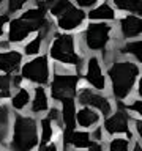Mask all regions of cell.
I'll return each mask as SVG.
<instances>
[{
	"label": "cell",
	"mask_w": 142,
	"mask_h": 151,
	"mask_svg": "<svg viewBox=\"0 0 142 151\" xmlns=\"http://www.w3.org/2000/svg\"><path fill=\"white\" fill-rule=\"evenodd\" d=\"M38 145H40L38 116L32 113H14L8 142L5 143L8 151H36Z\"/></svg>",
	"instance_id": "1"
},
{
	"label": "cell",
	"mask_w": 142,
	"mask_h": 151,
	"mask_svg": "<svg viewBox=\"0 0 142 151\" xmlns=\"http://www.w3.org/2000/svg\"><path fill=\"white\" fill-rule=\"evenodd\" d=\"M139 66L133 61H114L107 69L111 80V96L115 102H125L133 94L139 77Z\"/></svg>",
	"instance_id": "2"
},
{
	"label": "cell",
	"mask_w": 142,
	"mask_h": 151,
	"mask_svg": "<svg viewBox=\"0 0 142 151\" xmlns=\"http://www.w3.org/2000/svg\"><path fill=\"white\" fill-rule=\"evenodd\" d=\"M115 110L109 116L103 118V129L107 137H115L123 135L128 139H134V132H133V121L134 116L125 109L123 102H115Z\"/></svg>",
	"instance_id": "3"
},
{
	"label": "cell",
	"mask_w": 142,
	"mask_h": 151,
	"mask_svg": "<svg viewBox=\"0 0 142 151\" xmlns=\"http://www.w3.org/2000/svg\"><path fill=\"white\" fill-rule=\"evenodd\" d=\"M80 74H70V73H55L49 82V94L55 104L68 98H76L79 90Z\"/></svg>",
	"instance_id": "4"
},
{
	"label": "cell",
	"mask_w": 142,
	"mask_h": 151,
	"mask_svg": "<svg viewBox=\"0 0 142 151\" xmlns=\"http://www.w3.org/2000/svg\"><path fill=\"white\" fill-rule=\"evenodd\" d=\"M76 101H78L79 106H87L98 110L103 115V118L111 115L117 106L112 96H107L103 91L95 90L92 87H80L78 90V94H76Z\"/></svg>",
	"instance_id": "5"
},
{
	"label": "cell",
	"mask_w": 142,
	"mask_h": 151,
	"mask_svg": "<svg viewBox=\"0 0 142 151\" xmlns=\"http://www.w3.org/2000/svg\"><path fill=\"white\" fill-rule=\"evenodd\" d=\"M49 54L59 63L78 66V74H80V55L74 50V36L57 35L51 44Z\"/></svg>",
	"instance_id": "6"
},
{
	"label": "cell",
	"mask_w": 142,
	"mask_h": 151,
	"mask_svg": "<svg viewBox=\"0 0 142 151\" xmlns=\"http://www.w3.org/2000/svg\"><path fill=\"white\" fill-rule=\"evenodd\" d=\"M21 76L24 80L36 85L44 87L51 82V68L47 63V58L44 55H40L36 58L30 60L21 68Z\"/></svg>",
	"instance_id": "7"
},
{
	"label": "cell",
	"mask_w": 142,
	"mask_h": 151,
	"mask_svg": "<svg viewBox=\"0 0 142 151\" xmlns=\"http://www.w3.org/2000/svg\"><path fill=\"white\" fill-rule=\"evenodd\" d=\"M47 25H51L46 21H27V19H14L9 24V32H8V41L9 42H21L24 38H27L28 33L46 28Z\"/></svg>",
	"instance_id": "8"
},
{
	"label": "cell",
	"mask_w": 142,
	"mask_h": 151,
	"mask_svg": "<svg viewBox=\"0 0 142 151\" xmlns=\"http://www.w3.org/2000/svg\"><path fill=\"white\" fill-rule=\"evenodd\" d=\"M111 25L107 24H90L84 33L85 46L90 50H103L109 42Z\"/></svg>",
	"instance_id": "9"
},
{
	"label": "cell",
	"mask_w": 142,
	"mask_h": 151,
	"mask_svg": "<svg viewBox=\"0 0 142 151\" xmlns=\"http://www.w3.org/2000/svg\"><path fill=\"white\" fill-rule=\"evenodd\" d=\"M60 142H62V150H85L93 143L92 139V132L85 131V129H73V131H66L62 129L60 134Z\"/></svg>",
	"instance_id": "10"
},
{
	"label": "cell",
	"mask_w": 142,
	"mask_h": 151,
	"mask_svg": "<svg viewBox=\"0 0 142 151\" xmlns=\"http://www.w3.org/2000/svg\"><path fill=\"white\" fill-rule=\"evenodd\" d=\"M85 82L88 83V87H92L95 90H99V91H104L106 90V76L103 74L101 69V63L96 57H90L87 61V69H85L84 74Z\"/></svg>",
	"instance_id": "11"
},
{
	"label": "cell",
	"mask_w": 142,
	"mask_h": 151,
	"mask_svg": "<svg viewBox=\"0 0 142 151\" xmlns=\"http://www.w3.org/2000/svg\"><path fill=\"white\" fill-rule=\"evenodd\" d=\"M51 94L49 91L41 87V85H36L32 91V102H30V113L35 116H43L44 113L51 109Z\"/></svg>",
	"instance_id": "12"
},
{
	"label": "cell",
	"mask_w": 142,
	"mask_h": 151,
	"mask_svg": "<svg viewBox=\"0 0 142 151\" xmlns=\"http://www.w3.org/2000/svg\"><path fill=\"white\" fill-rule=\"evenodd\" d=\"M76 121H78L79 129L92 131V129H95L96 126H99L103 123V115L98 110L92 109V107L79 106L78 113H76Z\"/></svg>",
	"instance_id": "13"
},
{
	"label": "cell",
	"mask_w": 142,
	"mask_h": 151,
	"mask_svg": "<svg viewBox=\"0 0 142 151\" xmlns=\"http://www.w3.org/2000/svg\"><path fill=\"white\" fill-rule=\"evenodd\" d=\"M60 113H62V129L73 131L78 127V121H76V113H78V101L76 98H68L60 104Z\"/></svg>",
	"instance_id": "14"
},
{
	"label": "cell",
	"mask_w": 142,
	"mask_h": 151,
	"mask_svg": "<svg viewBox=\"0 0 142 151\" xmlns=\"http://www.w3.org/2000/svg\"><path fill=\"white\" fill-rule=\"evenodd\" d=\"M32 102V91L25 87H17L16 91H13L11 98H9V107L16 113H24L27 107H30Z\"/></svg>",
	"instance_id": "15"
},
{
	"label": "cell",
	"mask_w": 142,
	"mask_h": 151,
	"mask_svg": "<svg viewBox=\"0 0 142 151\" xmlns=\"http://www.w3.org/2000/svg\"><path fill=\"white\" fill-rule=\"evenodd\" d=\"M84 19H85V14L82 9L76 6H70L68 11L59 16V27L62 30H74L76 27L84 22Z\"/></svg>",
	"instance_id": "16"
},
{
	"label": "cell",
	"mask_w": 142,
	"mask_h": 151,
	"mask_svg": "<svg viewBox=\"0 0 142 151\" xmlns=\"http://www.w3.org/2000/svg\"><path fill=\"white\" fill-rule=\"evenodd\" d=\"M13 110L9 104L0 102V143L5 145L8 142L9 131H11V121H13Z\"/></svg>",
	"instance_id": "17"
},
{
	"label": "cell",
	"mask_w": 142,
	"mask_h": 151,
	"mask_svg": "<svg viewBox=\"0 0 142 151\" xmlns=\"http://www.w3.org/2000/svg\"><path fill=\"white\" fill-rule=\"evenodd\" d=\"M120 32L123 38H134L142 35V19L128 14L120 21Z\"/></svg>",
	"instance_id": "18"
},
{
	"label": "cell",
	"mask_w": 142,
	"mask_h": 151,
	"mask_svg": "<svg viewBox=\"0 0 142 151\" xmlns=\"http://www.w3.org/2000/svg\"><path fill=\"white\" fill-rule=\"evenodd\" d=\"M38 126H40V143H47V142H52L60 137L57 135L60 129L46 115L38 116Z\"/></svg>",
	"instance_id": "19"
},
{
	"label": "cell",
	"mask_w": 142,
	"mask_h": 151,
	"mask_svg": "<svg viewBox=\"0 0 142 151\" xmlns=\"http://www.w3.org/2000/svg\"><path fill=\"white\" fill-rule=\"evenodd\" d=\"M0 61L3 65V73L11 74L13 71H16L19 68L22 61V55L16 50H8V52H2L0 54Z\"/></svg>",
	"instance_id": "20"
},
{
	"label": "cell",
	"mask_w": 142,
	"mask_h": 151,
	"mask_svg": "<svg viewBox=\"0 0 142 151\" xmlns=\"http://www.w3.org/2000/svg\"><path fill=\"white\" fill-rule=\"evenodd\" d=\"M134 139H128L123 135L109 137L106 142V151H131Z\"/></svg>",
	"instance_id": "21"
},
{
	"label": "cell",
	"mask_w": 142,
	"mask_h": 151,
	"mask_svg": "<svg viewBox=\"0 0 142 151\" xmlns=\"http://www.w3.org/2000/svg\"><path fill=\"white\" fill-rule=\"evenodd\" d=\"M88 17L90 19H103V21H107V19L115 17V13H114L112 6H109L107 3H103V5H99L98 8L92 9V11L88 13Z\"/></svg>",
	"instance_id": "22"
},
{
	"label": "cell",
	"mask_w": 142,
	"mask_h": 151,
	"mask_svg": "<svg viewBox=\"0 0 142 151\" xmlns=\"http://www.w3.org/2000/svg\"><path fill=\"white\" fill-rule=\"evenodd\" d=\"M11 88H13V77H11V74H8V73L0 74V101L11 98V94H13Z\"/></svg>",
	"instance_id": "23"
},
{
	"label": "cell",
	"mask_w": 142,
	"mask_h": 151,
	"mask_svg": "<svg viewBox=\"0 0 142 151\" xmlns=\"http://www.w3.org/2000/svg\"><path fill=\"white\" fill-rule=\"evenodd\" d=\"M122 54H130L133 55L134 58L142 63V41H131V42H126L125 46L120 49Z\"/></svg>",
	"instance_id": "24"
},
{
	"label": "cell",
	"mask_w": 142,
	"mask_h": 151,
	"mask_svg": "<svg viewBox=\"0 0 142 151\" xmlns=\"http://www.w3.org/2000/svg\"><path fill=\"white\" fill-rule=\"evenodd\" d=\"M44 14H46L44 2H38V8L27 9L22 14V19H27V21H44Z\"/></svg>",
	"instance_id": "25"
},
{
	"label": "cell",
	"mask_w": 142,
	"mask_h": 151,
	"mask_svg": "<svg viewBox=\"0 0 142 151\" xmlns=\"http://www.w3.org/2000/svg\"><path fill=\"white\" fill-rule=\"evenodd\" d=\"M123 106H125V109L134 118L142 120V98H137L136 96V98L130 99V102H123Z\"/></svg>",
	"instance_id": "26"
},
{
	"label": "cell",
	"mask_w": 142,
	"mask_h": 151,
	"mask_svg": "<svg viewBox=\"0 0 142 151\" xmlns=\"http://www.w3.org/2000/svg\"><path fill=\"white\" fill-rule=\"evenodd\" d=\"M43 38H44V35H38L35 40H32L28 44L24 47V52H25L27 55H36L38 52L41 50V42H43Z\"/></svg>",
	"instance_id": "27"
},
{
	"label": "cell",
	"mask_w": 142,
	"mask_h": 151,
	"mask_svg": "<svg viewBox=\"0 0 142 151\" xmlns=\"http://www.w3.org/2000/svg\"><path fill=\"white\" fill-rule=\"evenodd\" d=\"M70 6H73V3H71L70 0H59L54 6H51V13L54 14V16H62L63 13L68 11Z\"/></svg>",
	"instance_id": "28"
},
{
	"label": "cell",
	"mask_w": 142,
	"mask_h": 151,
	"mask_svg": "<svg viewBox=\"0 0 142 151\" xmlns=\"http://www.w3.org/2000/svg\"><path fill=\"white\" fill-rule=\"evenodd\" d=\"M36 151H63L62 150V142H60V137L52 142H47V143H40L38 145Z\"/></svg>",
	"instance_id": "29"
},
{
	"label": "cell",
	"mask_w": 142,
	"mask_h": 151,
	"mask_svg": "<svg viewBox=\"0 0 142 151\" xmlns=\"http://www.w3.org/2000/svg\"><path fill=\"white\" fill-rule=\"evenodd\" d=\"M133 132H134V140H137L142 145V120L134 118V121H133Z\"/></svg>",
	"instance_id": "30"
},
{
	"label": "cell",
	"mask_w": 142,
	"mask_h": 151,
	"mask_svg": "<svg viewBox=\"0 0 142 151\" xmlns=\"http://www.w3.org/2000/svg\"><path fill=\"white\" fill-rule=\"evenodd\" d=\"M92 132V139L95 140V142H106V132H104V129H103V126L99 124V126H96L95 129H92L90 131Z\"/></svg>",
	"instance_id": "31"
},
{
	"label": "cell",
	"mask_w": 142,
	"mask_h": 151,
	"mask_svg": "<svg viewBox=\"0 0 142 151\" xmlns=\"http://www.w3.org/2000/svg\"><path fill=\"white\" fill-rule=\"evenodd\" d=\"M22 8V2L21 0H8V11L9 13H16Z\"/></svg>",
	"instance_id": "32"
},
{
	"label": "cell",
	"mask_w": 142,
	"mask_h": 151,
	"mask_svg": "<svg viewBox=\"0 0 142 151\" xmlns=\"http://www.w3.org/2000/svg\"><path fill=\"white\" fill-rule=\"evenodd\" d=\"M76 3L82 8H88V6H92V5L96 3V0H76Z\"/></svg>",
	"instance_id": "33"
},
{
	"label": "cell",
	"mask_w": 142,
	"mask_h": 151,
	"mask_svg": "<svg viewBox=\"0 0 142 151\" xmlns=\"http://www.w3.org/2000/svg\"><path fill=\"white\" fill-rule=\"evenodd\" d=\"M136 96H137V98H142V76H141V79L137 80V87H136Z\"/></svg>",
	"instance_id": "34"
},
{
	"label": "cell",
	"mask_w": 142,
	"mask_h": 151,
	"mask_svg": "<svg viewBox=\"0 0 142 151\" xmlns=\"http://www.w3.org/2000/svg\"><path fill=\"white\" fill-rule=\"evenodd\" d=\"M133 13H137L139 16H142V0H137L136 2V6H134V11Z\"/></svg>",
	"instance_id": "35"
},
{
	"label": "cell",
	"mask_w": 142,
	"mask_h": 151,
	"mask_svg": "<svg viewBox=\"0 0 142 151\" xmlns=\"http://www.w3.org/2000/svg\"><path fill=\"white\" fill-rule=\"evenodd\" d=\"M131 151H142V145H141L137 140H134V142H133V148H131Z\"/></svg>",
	"instance_id": "36"
},
{
	"label": "cell",
	"mask_w": 142,
	"mask_h": 151,
	"mask_svg": "<svg viewBox=\"0 0 142 151\" xmlns=\"http://www.w3.org/2000/svg\"><path fill=\"white\" fill-rule=\"evenodd\" d=\"M57 2H59V0H44V5H46V8H51V6H54Z\"/></svg>",
	"instance_id": "37"
},
{
	"label": "cell",
	"mask_w": 142,
	"mask_h": 151,
	"mask_svg": "<svg viewBox=\"0 0 142 151\" xmlns=\"http://www.w3.org/2000/svg\"><path fill=\"white\" fill-rule=\"evenodd\" d=\"M5 22H8V16H7V14H0V24L3 25Z\"/></svg>",
	"instance_id": "38"
},
{
	"label": "cell",
	"mask_w": 142,
	"mask_h": 151,
	"mask_svg": "<svg viewBox=\"0 0 142 151\" xmlns=\"http://www.w3.org/2000/svg\"><path fill=\"white\" fill-rule=\"evenodd\" d=\"M114 3L117 5V8H120V9H122V6H123V3H125V0H114Z\"/></svg>",
	"instance_id": "39"
},
{
	"label": "cell",
	"mask_w": 142,
	"mask_h": 151,
	"mask_svg": "<svg viewBox=\"0 0 142 151\" xmlns=\"http://www.w3.org/2000/svg\"><path fill=\"white\" fill-rule=\"evenodd\" d=\"M0 151H8V148H7L5 145H2V143H0Z\"/></svg>",
	"instance_id": "40"
},
{
	"label": "cell",
	"mask_w": 142,
	"mask_h": 151,
	"mask_svg": "<svg viewBox=\"0 0 142 151\" xmlns=\"http://www.w3.org/2000/svg\"><path fill=\"white\" fill-rule=\"evenodd\" d=\"M66 151H90L88 148H85V150H74V148H71V150H66Z\"/></svg>",
	"instance_id": "41"
},
{
	"label": "cell",
	"mask_w": 142,
	"mask_h": 151,
	"mask_svg": "<svg viewBox=\"0 0 142 151\" xmlns=\"http://www.w3.org/2000/svg\"><path fill=\"white\" fill-rule=\"evenodd\" d=\"M3 35V28H2V24H0V36Z\"/></svg>",
	"instance_id": "42"
},
{
	"label": "cell",
	"mask_w": 142,
	"mask_h": 151,
	"mask_svg": "<svg viewBox=\"0 0 142 151\" xmlns=\"http://www.w3.org/2000/svg\"><path fill=\"white\" fill-rule=\"evenodd\" d=\"M0 71H3V65H2V61H0Z\"/></svg>",
	"instance_id": "43"
},
{
	"label": "cell",
	"mask_w": 142,
	"mask_h": 151,
	"mask_svg": "<svg viewBox=\"0 0 142 151\" xmlns=\"http://www.w3.org/2000/svg\"><path fill=\"white\" fill-rule=\"evenodd\" d=\"M21 2H22V3H25V2H28V0H21Z\"/></svg>",
	"instance_id": "44"
},
{
	"label": "cell",
	"mask_w": 142,
	"mask_h": 151,
	"mask_svg": "<svg viewBox=\"0 0 142 151\" xmlns=\"http://www.w3.org/2000/svg\"><path fill=\"white\" fill-rule=\"evenodd\" d=\"M2 2H3V0H0V3H2Z\"/></svg>",
	"instance_id": "45"
}]
</instances>
